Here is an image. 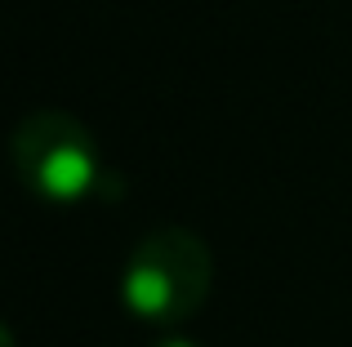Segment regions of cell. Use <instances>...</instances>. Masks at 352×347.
<instances>
[{
  "instance_id": "6da1fadb",
  "label": "cell",
  "mask_w": 352,
  "mask_h": 347,
  "mask_svg": "<svg viewBox=\"0 0 352 347\" xmlns=\"http://www.w3.org/2000/svg\"><path fill=\"white\" fill-rule=\"evenodd\" d=\"M210 285H214L210 245L188 227H161L134 245L120 294L138 321L179 325L210 298Z\"/></svg>"
},
{
  "instance_id": "7a4b0ae2",
  "label": "cell",
  "mask_w": 352,
  "mask_h": 347,
  "mask_svg": "<svg viewBox=\"0 0 352 347\" xmlns=\"http://www.w3.org/2000/svg\"><path fill=\"white\" fill-rule=\"evenodd\" d=\"M9 156H14V169L32 196L63 209L98 196L107 178L94 134L58 107H41V112L23 116V125L9 139Z\"/></svg>"
},
{
  "instance_id": "3957f363",
  "label": "cell",
  "mask_w": 352,
  "mask_h": 347,
  "mask_svg": "<svg viewBox=\"0 0 352 347\" xmlns=\"http://www.w3.org/2000/svg\"><path fill=\"white\" fill-rule=\"evenodd\" d=\"M156 347H197V343H192V339H161Z\"/></svg>"
}]
</instances>
